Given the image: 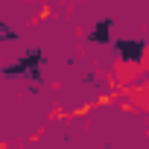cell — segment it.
I'll return each instance as SVG.
<instances>
[{
    "label": "cell",
    "mask_w": 149,
    "mask_h": 149,
    "mask_svg": "<svg viewBox=\"0 0 149 149\" xmlns=\"http://www.w3.org/2000/svg\"><path fill=\"white\" fill-rule=\"evenodd\" d=\"M41 61H44V50L41 47H29L18 64H9L3 67V76H29L32 70H41Z\"/></svg>",
    "instance_id": "obj_1"
},
{
    "label": "cell",
    "mask_w": 149,
    "mask_h": 149,
    "mask_svg": "<svg viewBox=\"0 0 149 149\" xmlns=\"http://www.w3.org/2000/svg\"><path fill=\"white\" fill-rule=\"evenodd\" d=\"M108 29H111V18H102L100 24H94L91 41H94V44H108V41H111V38H108Z\"/></svg>",
    "instance_id": "obj_3"
},
{
    "label": "cell",
    "mask_w": 149,
    "mask_h": 149,
    "mask_svg": "<svg viewBox=\"0 0 149 149\" xmlns=\"http://www.w3.org/2000/svg\"><path fill=\"white\" fill-rule=\"evenodd\" d=\"M0 35H3L6 41H18V32H15V29L6 24V21H0Z\"/></svg>",
    "instance_id": "obj_4"
},
{
    "label": "cell",
    "mask_w": 149,
    "mask_h": 149,
    "mask_svg": "<svg viewBox=\"0 0 149 149\" xmlns=\"http://www.w3.org/2000/svg\"><path fill=\"white\" fill-rule=\"evenodd\" d=\"M114 50L123 61H137L143 56V44L140 41H114Z\"/></svg>",
    "instance_id": "obj_2"
}]
</instances>
